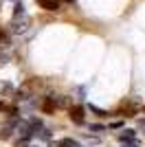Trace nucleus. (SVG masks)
Here are the masks:
<instances>
[{"label":"nucleus","instance_id":"nucleus-1","mask_svg":"<svg viewBox=\"0 0 145 147\" xmlns=\"http://www.w3.org/2000/svg\"><path fill=\"white\" fill-rule=\"evenodd\" d=\"M11 29H13V33H24V31L29 29V20L26 18H13V22H11Z\"/></svg>","mask_w":145,"mask_h":147},{"label":"nucleus","instance_id":"nucleus-2","mask_svg":"<svg viewBox=\"0 0 145 147\" xmlns=\"http://www.w3.org/2000/svg\"><path fill=\"white\" fill-rule=\"evenodd\" d=\"M70 121L77 123V125H81V123H84V108H81V105L70 108Z\"/></svg>","mask_w":145,"mask_h":147},{"label":"nucleus","instance_id":"nucleus-3","mask_svg":"<svg viewBox=\"0 0 145 147\" xmlns=\"http://www.w3.org/2000/svg\"><path fill=\"white\" fill-rule=\"evenodd\" d=\"M37 5L46 11H60V0H37Z\"/></svg>","mask_w":145,"mask_h":147},{"label":"nucleus","instance_id":"nucleus-4","mask_svg":"<svg viewBox=\"0 0 145 147\" xmlns=\"http://www.w3.org/2000/svg\"><path fill=\"white\" fill-rule=\"evenodd\" d=\"M55 99L53 97H44V101H42V112H46V114H51V112H55Z\"/></svg>","mask_w":145,"mask_h":147},{"label":"nucleus","instance_id":"nucleus-5","mask_svg":"<svg viewBox=\"0 0 145 147\" xmlns=\"http://www.w3.org/2000/svg\"><path fill=\"white\" fill-rule=\"evenodd\" d=\"M60 147H81L75 138H62L60 141Z\"/></svg>","mask_w":145,"mask_h":147},{"label":"nucleus","instance_id":"nucleus-6","mask_svg":"<svg viewBox=\"0 0 145 147\" xmlns=\"http://www.w3.org/2000/svg\"><path fill=\"white\" fill-rule=\"evenodd\" d=\"M22 16H24V5L16 2V7H13V18H22Z\"/></svg>","mask_w":145,"mask_h":147},{"label":"nucleus","instance_id":"nucleus-7","mask_svg":"<svg viewBox=\"0 0 145 147\" xmlns=\"http://www.w3.org/2000/svg\"><path fill=\"white\" fill-rule=\"evenodd\" d=\"M88 110H90V112H95L97 117H106V114H108L106 110H101V108H97V105H92V103H88Z\"/></svg>","mask_w":145,"mask_h":147},{"label":"nucleus","instance_id":"nucleus-8","mask_svg":"<svg viewBox=\"0 0 145 147\" xmlns=\"http://www.w3.org/2000/svg\"><path fill=\"white\" fill-rule=\"evenodd\" d=\"M0 46H9V37H7L5 29H0Z\"/></svg>","mask_w":145,"mask_h":147},{"label":"nucleus","instance_id":"nucleus-9","mask_svg":"<svg viewBox=\"0 0 145 147\" xmlns=\"http://www.w3.org/2000/svg\"><path fill=\"white\" fill-rule=\"evenodd\" d=\"M119 141H123V143H125V141H134V132H132V129H127V134H121Z\"/></svg>","mask_w":145,"mask_h":147},{"label":"nucleus","instance_id":"nucleus-10","mask_svg":"<svg viewBox=\"0 0 145 147\" xmlns=\"http://www.w3.org/2000/svg\"><path fill=\"white\" fill-rule=\"evenodd\" d=\"M103 125H99V123H95V125H90V132H103Z\"/></svg>","mask_w":145,"mask_h":147},{"label":"nucleus","instance_id":"nucleus-11","mask_svg":"<svg viewBox=\"0 0 145 147\" xmlns=\"http://www.w3.org/2000/svg\"><path fill=\"white\" fill-rule=\"evenodd\" d=\"M121 125H123L121 121H115V123H110V127H115V129H117V127H121Z\"/></svg>","mask_w":145,"mask_h":147},{"label":"nucleus","instance_id":"nucleus-12","mask_svg":"<svg viewBox=\"0 0 145 147\" xmlns=\"http://www.w3.org/2000/svg\"><path fill=\"white\" fill-rule=\"evenodd\" d=\"M2 110H7V108H5V103H2V101H0V112H2Z\"/></svg>","mask_w":145,"mask_h":147},{"label":"nucleus","instance_id":"nucleus-13","mask_svg":"<svg viewBox=\"0 0 145 147\" xmlns=\"http://www.w3.org/2000/svg\"><path fill=\"white\" fill-rule=\"evenodd\" d=\"M125 147H139V145H136V143H132V145H125Z\"/></svg>","mask_w":145,"mask_h":147},{"label":"nucleus","instance_id":"nucleus-14","mask_svg":"<svg viewBox=\"0 0 145 147\" xmlns=\"http://www.w3.org/2000/svg\"><path fill=\"white\" fill-rule=\"evenodd\" d=\"M66 2H72V0H66Z\"/></svg>","mask_w":145,"mask_h":147}]
</instances>
